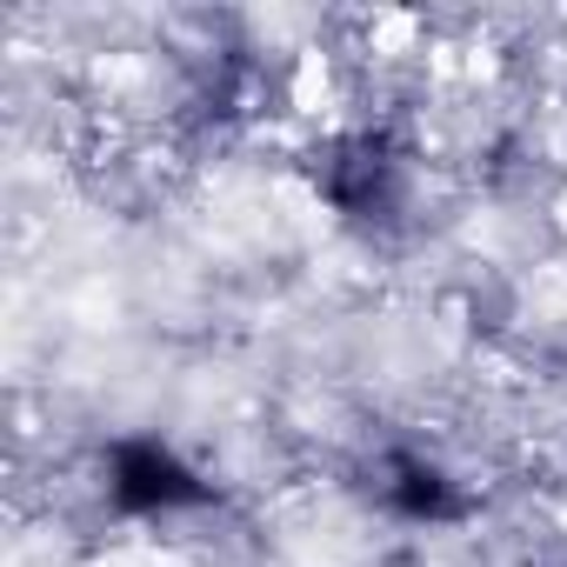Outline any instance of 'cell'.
Instances as JSON below:
<instances>
[{"instance_id":"6da1fadb","label":"cell","mask_w":567,"mask_h":567,"mask_svg":"<svg viewBox=\"0 0 567 567\" xmlns=\"http://www.w3.org/2000/svg\"><path fill=\"white\" fill-rule=\"evenodd\" d=\"M107 501L121 514H167L207 501V481L161 441H121L107 454Z\"/></svg>"}]
</instances>
